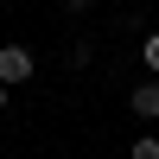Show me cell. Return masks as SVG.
I'll use <instances>...</instances> for the list:
<instances>
[{
    "mask_svg": "<svg viewBox=\"0 0 159 159\" xmlns=\"http://www.w3.org/2000/svg\"><path fill=\"white\" fill-rule=\"evenodd\" d=\"M140 57H147V70H153V83H159V32H147V45H140Z\"/></svg>",
    "mask_w": 159,
    "mask_h": 159,
    "instance_id": "3957f363",
    "label": "cell"
},
{
    "mask_svg": "<svg viewBox=\"0 0 159 159\" xmlns=\"http://www.w3.org/2000/svg\"><path fill=\"white\" fill-rule=\"evenodd\" d=\"M134 159H159V140H153V134H140V140H134Z\"/></svg>",
    "mask_w": 159,
    "mask_h": 159,
    "instance_id": "277c9868",
    "label": "cell"
},
{
    "mask_svg": "<svg viewBox=\"0 0 159 159\" xmlns=\"http://www.w3.org/2000/svg\"><path fill=\"white\" fill-rule=\"evenodd\" d=\"M134 115L140 121H159V83H140L134 89Z\"/></svg>",
    "mask_w": 159,
    "mask_h": 159,
    "instance_id": "7a4b0ae2",
    "label": "cell"
},
{
    "mask_svg": "<svg viewBox=\"0 0 159 159\" xmlns=\"http://www.w3.org/2000/svg\"><path fill=\"white\" fill-rule=\"evenodd\" d=\"M7 102H13V89H7V83H0V108H7Z\"/></svg>",
    "mask_w": 159,
    "mask_h": 159,
    "instance_id": "5b68a950",
    "label": "cell"
},
{
    "mask_svg": "<svg viewBox=\"0 0 159 159\" xmlns=\"http://www.w3.org/2000/svg\"><path fill=\"white\" fill-rule=\"evenodd\" d=\"M25 76H32V51H25V45H7V51H0V83H25Z\"/></svg>",
    "mask_w": 159,
    "mask_h": 159,
    "instance_id": "6da1fadb",
    "label": "cell"
}]
</instances>
